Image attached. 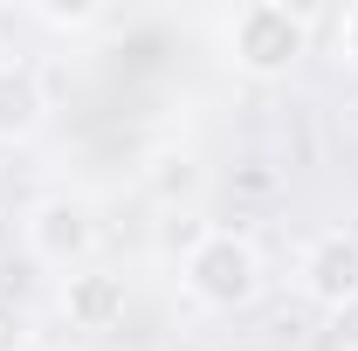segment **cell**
I'll use <instances>...</instances> for the list:
<instances>
[{
  "label": "cell",
  "instance_id": "obj_2",
  "mask_svg": "<svg viewBox=\"0 0 358 351\" xmlns=\"http://www.w3.org/2000/svg\"><path fill=\"white\" fill-rule=\"evenodd\" d=\"M221 55L248 83H282L310 55V14L282 7V0H248L221 21Z\"/></svg>",
  "mask_w": 358,
  "mask_h": 351
},
{
  "label": "cell",
  "instance_id": "obj_7",
  "mask_svg": "<svg viewBox=\"0 0 358 351\" xmlns=\"http://www.w3.org/2000/svg\"><path fill=\"white\" fill-rule=\"evenodd\" d=\"M35 21H42V28H62V35H76V28H96V21H103V7H90V0H69V7H62V0H42Z\"/></svg>",
  "mask_w": 358,
  "mask_h": 351
},
{
  "label": "cell",
  "instance_id": "obj_10",
  "mask_svg": "<svg viewBox=\"0 0 358 351\" xmlns=\"http://www.w3.org/2000/svg\"><path fill=\"white\" fill-rule=\"evenodd\" d=\"M331 35H338V55H345V62L358 69V0L345 7V14H338V28H331Z\"/></svg>",
  "mask_w": 358,
  "mask_h": 351
},
{
  "label": "cell",
  "instance_id": "obj_4",
  "mask_svg": "<svg viewBox=\"0 0 358 351\" xmlns=\"http://www.w3.org/2000/svg\"><path fill=\"white\" fill-rule=\"evenodd\" d=\"M296 289H303L317 310L358 303V234H345V227L310 234L303 255H296Z\"/></svg>",
  "mask_w": 358,
  "mask_h": 351
},
{
  "label": "cell",
  "instance_id": "obj_8",
  "mask_svg": "<svg viewBox=\"0 0 358 351\" xmlns=\"http://www.w3.org/2000/svg\"><path fill=\"white\" fill-rule=\"evenodd\" d=\"M28 310L14 303V296H0V351H28Z\"/></svg>",
  "mask_w": 358,
  "mask_h": 351
},
{
  "label": "cell",
  "instance_id": "obj_3",
  "mask_svg": "<svg viewBox=\"0 0 358 351\" xmlns=\"http://www.w3.org/2000/svg\"><path fill=\"white\" fill-rule=\"evenodd\" d=\"M96 234H103V220L90 207L83 193H42L28 214H21V241H28V255L42 268H90L96 255Z\"/></svg>",
  "mask_w": 358,
  "mask_h": 351
},
{
  "label": "cell",
  "instance_id": "obj_6",
  "mask_svg": "<svg viewBox=\"0 0 358 351\" xmlns=\"http://www.w3.org/2000/svg\"><path fill=\"white\" fill-rule=\"evenodd\" d=\"M48 124V89L28 62L0 55V145H28Z\"/></svg>",
  "mask_w": 358,
  "mask_h": 351
},
{
  "label": "cell",
  "instance_id": "obj_9",
  "mask_svg": "<svg viewBox=\"0 0 358 351\" xmlns=\"http://www.w3.org/2000/svg\"><path fill=\"white\" fill-rule=\"evenodd\" d=\"M331 345H338V351H358V303L331 310Z\"/></svg>",
  "mask_w": 358,
  "mask_h": 351
},
{
  "label": "cell",
  "instance_id": "obj_11",
  "mask_svg": "<svg viewBox=\"0 0 358 351\" xmlns=\"http://www.w3.org/2000/svg\"><path fill=\"white\" fill-rule=\"evenodd\" d=\"M83 351H110V345H83Z\"/></svg>",
  "mask_w": 358,
  "mask_h": 351
},
{
  "label": "cell",
  "instance_id": "obj_1",
  "mask_svg": "<svg viewBox=\"0 0 358 351\" xmlns=\"http://www.w3.org/2000/svg\"><path fill=\"white\" fill-rule=\"evenodd\" d=\"M262 282H268L262 248H255L248 234H234V227H200V234L186 241V255H179V289L200 310H214V317L248 310L262 296Z\"/></svg>",
  "mask_w": 358,
  "mask_h": 351
},
{
  "label": "cell",
  "instance_id": "obj_5",
  "mask_svg": "<svg viewBox=\"0 0 358 351\" xmlns=\"http://www.w3.org/2000/svg\"><path fill=\"white\" fill-rule=\"evenodd\" d=\"M124 303H131V289H124V275L117 268H103V262H90V268H69L62 275V289H55V310L69 317V331H117L124 324Z\"/></svg>",
  "mask_w": 358,
  "mask_h": 351
}]
</instances>
